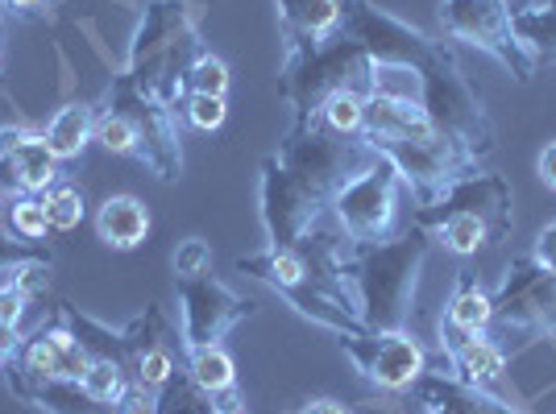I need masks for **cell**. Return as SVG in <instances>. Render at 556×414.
<instances>
[{
	"label": "cell",
	"mask_w": 556,
	"mask_h": 414,
	"mask_svg": "<svg viewBox=\"0 0 556 414\" xmlns=\"http://www.w3.org/2000/svg\"><path fill=\"white\" fill-rule=\"evenodd\" d=\"M428 254H432V236L419 224L394 232L387 241H370V245H353L345 236L337 241L332 266L349 286L357 320L370 332H407L412 327L419 274L428 266Z\"/></svg>",
	"instance_id": "cell-1"
},
{
	"label": "cell",
	"mask_w": 556,
	"mask_h": 414,
	"mask_svg": "<svg viewBox=\"0 0 556 414\" xmlns=\"http://www.w3.org/2000/svg\"><path fill=\"white\" fill-rule=\"evenodd\" d=\"M200 4L195 0H146L141 22L129 42L125 75L146 88V92L163 95L170 108L184 104V70L200 54Z\"/></svg>",
	"instance_id": "cell-2"
},
{
	"label": "cell",
	"mask_w": 556,
	"mask_h": 414,
	"mask_svg": "<svg viewBox=\"0 0 556 414\" xmlns=\"http://www.w3.org/2000/svg\"><path fill=\"white\" fill-rule=\"evenodd\" d=\"M510 207H515V195H510L507 179L494 170H482V174L453 186L437 207L416 211V224L432 241H441L448 254L473 257L510 236V229H515Z\"/></svg>",
	"instance_id": "cell-3"
},
{
	"label": "cell",
	"mask_w": 556,
	"mask_h": 414,
	"mask_svg": "<svg viewBox=\"0 0 556 414\" xmlns=\"http://www.w3.org/2000/svg\"><path fill=\"white\" fill-rule=\"evenodd\" d=\"M366 83H370V54L345 29L320 47L287 50L278 67V95L291 104L295 120L316 116L328 104V95L345 92V88L366 92Z\"/></svg>",
	"instance_id": "cell-4"
},
{
	"label": "cell",
	"mask_w": 556,
	"mask_h": 414,
	"mask_svg": "<svg viewBox=\"0 0 556 414\" xmlns=\"http://www.w3.org/2000/svg\"><path fill=\"white\" fill-rule=\"evenodd\" d=\"M275 158L303 186H312L320 199L332 204V195L341 186L353 183L357 174H366L374 161H378V150L366 138L332 133L320 116H307V120H291V129L278 141Z\"/></svg>",
	"instance_id": "cell-5"
},
{
	"label": "cell",
	"mask_w": 556,
	"mask_h": 414,
	"mask_svg": "<svg viewBox=\"0 0 556 414\" xmlns=\"http://www.w3.org/2000/svg\"><path fill=\"white\" fill-rule=\"evenodd\" d=\"M419 104H424L428 120L441 133L457 138L465 150H473L482 161L498 150V125H494L482 92L473 88V79L462 70V59H457L453 42L437 54L432 67L419 75Z\"/></svg>",
	"instance_id": "cell-6"
},
{
	"label": "cell",
	"mask_w": 556,
	"mask_h": 414,
	"mask_svg": "<svg viewBox=\"0 0 556 414\" xmlns=\"http://www.w3.org/2000/svg\"><path fill=\"white\" fill-rule=\"evenodd\" d=\"M378 158L391 161L403 186L416 195V207H437L457 183L482 174L486 166L473 150H465L457 138H448L441 129L419 133V138H370Z\"/></svg>",
	"instance_id": "cell-7"
},
{
	"label": "cell",
	"mask_w": 556,
	"mask_h": 414,
	"mask_svg": "<svg viewBox=\"0 0 556 414\" xmlns=\"http://www.w3.org/2000/svg\"><path fill=\"white\" fill-rule=\"evenodd\" d=\"M444 42H462V47L482 50L507 70L515 83H532L540 63L523 47V38L515 34V9L507 0H441L437 9Z\"/></svg>",
	"instance_id": "cell-8"
},
{
	"label": "cell",
	"mask_w": 556,
	"mask_h": 414,
	"mask_svg": "<svg viewBox=\"0 0 556 414\" xmlns=\"http://www.w3.org/2000/svg\"><path fill=\"white\" fill-rule=\"evenodd\" d=\"M104 104L116 108L134 125L138 138V166H146L159 183H175L184 174V133H179V108H170L163 95L138 88L125 70H116Z\"/></svg>",
	"instance_id": "cell-9"
},
{
	"label": "cell",
	"mask_w": 556,
	"mask_h": 414,
	"mask_svg": "<svg viewBox=\"0 0 556 414\" xmlns=\"http://www.w3.org/2000/svg\"><path fill=\"white\" fill-rule=\"evenodd\" d=\"M341 29L370 54L374 67L416 70V75H424L437 63V54L448 47L444 38H432L428 29L378 9L374 0H345V25Z\"/></svg>",
	"instance_id": "cell-10"
},
{
	"label": "cell",
	"mask_w": 556,
	"mask_h": 414,
	"mask_svg": "<svg viewBox=\"0 0 556 414\" xmlns=\"http://www.w3.org/2000/svg\"><path fill=\"white\" fill-rule=\"evenodd\" d=\"M257 216L266 232V249H300L312 232L325 229L328 199L303 186L275 154H266L257 170Z\"/></svg>",
	"instance_id": "cell-11"
},
{
	"label": "cell",
	"mask_w": 556,
	"mask_h": 414,
	"mask_svg": "<svg viewBox=\"0 0 556 414\" xmlns=\"http://www.w3.org/2000/svg\"><path fill=\"white\" fill-rule=\"evenodd\" d=\"M399 195H403V179L394 174L391 161L378 158L366 174H357L353 183H345L332 195L328 216H332L337 232L353 245L387 241L399 232Z\"/></svg>",
	"instance_id": "cell-12"
},
{
	"label": "cell",
	"mask_w": 556,
	"mask_h": 414,
	"mask_svg": "<svg viewBox=\"0 0 556 414\" xmlns=\"http://www.w3.org/2000/svg\"><path fill=\"white\" fill-rule=\"evenodd\" d=\"M494 323L528 336H556V270L540 266L532 254L507 261L494 286Z\"/></svg>",
	"instance_id": "cell-13"
},
{
	"label": "cell",
	"mask_w": 556,
	"mask_h": 414,
	"mask_svg": "<svg viewBox=\"0 0 556 414\" xmlns=\"http://www.w3.org/2000/svg\"><path fill=\"white\" fill-rule=\"evenodd\" d=\"M175 299H179V323H184V340H179L184 352L220 345L237 323H245L257 311L254 299L237 295L229 282L212 274L175 277Z\"/></svg>",
	"instance_id": "cell-14"
},
{
	"label": "cell",
	"mask_w": 556,
	"mask_h": 414,
	"mask_svg": "<svg viewBox=\"0 0 556 414\" xmlns=\"http://www.w3.org/2000/svg\"><path fill=\"white\" fill-rule=\"evenodd\" d=\"M337 345L345 352L353 368L382 393L412 390L419 377L428 373V352L407 332H357V336H337Z\"/></svg>",
	"instance_id": "cell-15"
},
{
	"label": "cell",
	"mask_w": 556,
	"mask_h": 414,
	"mask_svg": "<svg viewBox=\"0 0 556 414\" xmlns=\"http://www.w3.org/2000/svg\"><path fill=\"white\" fill-rule=\"evenodd\" d=\"M13 365L22 368L25 377H38V381H84L92 357L84 352V345L71 336L63 323L50 320L34 336H25V345L13 357Z\"/></svg>",
	"instance_id": "cell-16"
},
{
	"label": "cell",
	"mask_w": 556,
	"mask_h": 414,
	"mask_svg": "<svg viewBox=\"0 0 556 414\" xmlns=\"http://www.w3.org/2000/svg\"><path fill=\"white\" fill-rule=\"evenodd\" d=\"M437 340H441L444 373H453L465 386H478V390H494L507 373V352L494 345L490 336H465L437 323Z\"/></svg>",
	"instance_id": "cell-17"
},
{
	"label": "cell",
	"mask_w": 556,
	"mask_h": 414,
	"mask_svg": "<svg viewBox=\"0 0 556 414\" xmlns=\"http://www.w3.org/2000/svg\"><path fill=\"white\" fill-rule=\"evenodd\" d=\"M416 414H523L507 406L498 393L478 390V386H465L453 373H424L416 386Z\"/></svg>",
	"instance_id": "cell-18"
},
{
	"label": "cell",
	"mask_w": 556,
	"mask_h": 414,
	"mask_svg": "<svg viewBox=\"0 0 556 414\" xmlns=\"http://www.w3.org/2000/svg\"><path fill=\"white\" fill-rule=\"evenodd\" d=\"M275 9L282 54L320 47L328 38H337L345 25V0H275Z\"/></svg>",
	"instance_id": "cell-19"
},
{
	"label": "cell",
	"mask_w": 556,
	"mask_h": 414,
	"mask_svg": "<svg viewBox=\"0 0 556 414\" xmlns=\"http://www.w3.org/2000/svg\"><path fill=\"white\" fill-rule=\"evenodd\" d=\"M59 186V158L50 154L47 138L34 129L29 141H22L9 158L0 161V191L9 195H47Z\"/></svg>",
	"instance_id": "cell-20"
},
{
	"label": "cell",
	"mask_w": 556,
	"mask_h": 414,
	"mask_svg": "<svg viewBox=\"0 0 556 414\" xmlns=\"http://www.w3.org/2000/svg\"><path fill=\"white\" fill-rule=\"evenodd\" d=\"M0 377H4L9 393H17L22 402H29L34 411H42V414H104V406H96L79 381H38V377H25L13 361L4 365Z\"/></svg>",
	"instance_id": "cell-21"
},
{
	"label": "cell",
	"mask_w": 556,
	"mask_h": 414,
	"mask_svg": "<svg viewBox=\"0 0 556 414\" xmlns=\"http://www.w3.org/2000/svg\"><path fill=\"white\" fill-rule=\"evenodd\" d=\"M96 232L109 249L129 254L150 236V207L141 204L138 195H109L96 211Z\"/></svg>",
	"instance_id": "cell-22"
},
{
	"label": "cell",
	"mask_w": 556,
	"mask_h": 414,
	"mask_svg": "<svg viewBox=\"0 0 556 414\" xmlns=\"http://www.w3.org/2000/svg\"><path fill=\"white\" fill-rule=\"evenodd\" d=\"M437 323L453 327V332H465V336H486V327L494 323V299H490V290L482 286V277L473 274V270L457 274L453 295H448Z\"/></svg>",
	"instance_id": "cell-23"
},
{
	"label": "cell",
	"mask_w": 556,
	"mask_h": 414,
	"mask_svg": "<svg viewBox=\"0 0 556 414\" xmlns=\"http://www.w3.org/2000/svg\"><path fill=\"white\" fill-rule=\"evenodd\" d=\"M96 113H100V108L88 104V100H71V104H63V108L47 120V129H42L50 154H54L59 161L79 158V154L96 141Z\"/></svg>",
	"instance_id": "cell-24"
},
{
	"label": "cell",
	"mask_w": 556,
	"mask_h": 414,
	"mask_svg": "<svg viewBox=\"0 0 556 414\" xmlns=\"http://www.w3.org/2000/svg\"><path fill=\"white\" fill-rule=\"evenodd\" d=\"M237 406H241L237 390L216 398V393L200 390L187 373H175V381L159 393V414H220V411H237Z\"/></svg>",
	"instance_id": "cell-25"
},
{
	"label": "cell",
	"mask_w": 556,
	"mask_h": 414,
	"mask_svg": "<svg viewBox=\"0 0 556 414\" xmlns=\"http://www.w3.org/2000/svg\"><path fill=\"white\" fill-rule=\"evenodd\" d=\"M184 373L208 393H232L237 390V361H232L225 345H204L184 352Z\"/></svg>",
	"instance_id": "cell-26"
},
{
	"label": "cell",
	"mask_w": 556,
	"mask_h": 414,
	"mask_svg": "<svg viewBox=\"0 0 556 414\" xmlns=\"http://www.w3.org/2000/svg\"><path fill=\"white\" fill-rule=\"evenodd\" d=\"M515 34L535 54V63H556V9L553 4H528L515 13Z\"/></svg>",
	"instance_id": "cell-27"
},
{
	"label": "cell",
	"mask_w": 556,
	"mask_h": 414,
	"mask_svg": "<svg viewBox=\"0 0 556 414\" xmlns=\"http://www.w3.org/2000/svg\"><path fill=\"white\" fill-rule=\"evenodd\" d=\"M79 386H84V393L92 398L96 406L116 411V406H121V398H125L129 386H134V377H129V368L116 365V361H92Z\"/></svg>",
	"instance_id": "cell-28"
},
{
	"label": "cell",
	"mask_w": 556,
	"mask_h": 414,
	"mask_svg": "<svg viewBox=\"0 0 556 414\" xmlns=\"http://www.w3.org/2000/svg\"><path fill=\"white\" fill-rule=\"evenodd\" d=\"M229 92V63L212 50H200L184 70V95H225Z\"/></svg>",
	"instance_id": "cell-29"
},
{
	"label": "cell",
	"mask_w": 556,
	"mask_h": 414,
	"mask_svg": "<svg viewBox=\"0 0 556 414\" xmlns=\"http://www.w3.org/2000/svg\"><path fill=\"white\" fill-rule=\"evenodd\" d=\"M362 113H366V92H357V88H345V92L328 95V104L316 116L325 120L332 133L362 138Z\"/></svg>",
	"instance_id": "cell-30"
},
{
	"label": "cell",
	"mask_w": 556,
	"mask_h": 414,
	"mask_svg": "<svg viewBox=\"0 0 556 414\" xmlns=\"http://www.w3.org/2000/svg\"><path fill=\"white\" fill-rule=\"evenodd\" d=\"M96 141H100L109 154H116V158L138 161V138H134V125L116 113V108H109V104H100V113H96Z\"/></svg>",
	"instance_id": "cell-31"
},
{
	"label": "cell",
	"mask_w": 556,
	"mask_h": 414,
	"mask_svg": "<svg viewBox=\"0 0 556 414\" xmlns=\"http://www.w3.org/2000/svg\"><path fill=\"white\" fill-rule=\"evenodd\" d=\"M9 232L13 236H22V241H47L50 232V216H47V204H42V195H17L13 207H9Z\"/></svg>",
	"instance_id": "cell-32"
},
{
	"label": "cell",
	"mask_w": 556,
	"mask_h": 414,
	"mask_svg": "<svg viewBox=\"0 0 556 414\" xmlns=\"http://www.w3.org/2000/svg\"><path fill=\"white\" fill-rule=\"evenodd\" d=\"M42 204H47V216H50V232L79 229V220H84V191L79 186L71 183L50 186L47 195H42Z\"/></svg>",
	"instance_id": "cell-33"
},
{
	"label": "cell",
	"mask_w": 556,
	"mask_h": 414,
	"mask_svg": "<svg viewBox=\"0 0 556 414\" xmlns=\"http://www.w3.org/2000/svg\"><path fill=\"white\" fill-rule=\"evenodd\" d=\"M34 261L54 266V254L47 249V241H22L9 229H0V274H17L22 266H34Z\"/></svg>",
	"instance_id": "cell-34"
},
{
	"label": "cell",
	"mask_w": 556,
	"mask_h": 414,
	"mask_svg": "<svg viewBox=\"0 0 556 414\" xmlns=\"http://www.w3.org/2000/svg\"><path fill=\"white\" fill-rule=\"evenodd\" d=\"M184 116L191 129L216 133L229 116V104H225V95H184Z\"/></svg>",
	"instance_id": "cell-35"
},
{
	"label": "cell",
	"mask_w": 556,
	"mask_h": 414,
	"mask_svg": "<svg viewBox=\"0 0 556 414\" xmlns=\"http://www.w3.org/2000/svg\"><path fill=\"white\" fill-rule=\"evenodd\" d=\"M170 266H175V277L212 274V245L204 236H187V241H179V249L170 254Z\"/></svg>",
	"instance_id": "cell-36"
},
{
	"label": "cell",
	"mask_w": 556,
	"mask_h": 414,
	"mask_svg": "<svg viewBox=\"0 0 556 414\" xmlns=\"http://www.w3.org/2000/svg\"><path fill=\"white\" fill-rule=\"evenodd\" d=\"M25 302H29V295L17 290V282H13V277H9V282H0V323L17 327L22 315H25Z\"/></svg>",
	"instance_id": "cell-37"
},
{
	"label": "cell",
	"mask_w": 556,
	"mask_h": 414,
	"mask_svg": "<svg viewBox=\"0 0 556 414\" xmlns=\"http://www.w3.org/2000/svg\"><path fill=\"white\" fill-rule=\"evenodd\" d=\"M113 414H159V393L141 390V386H129V393L121 398V406Z\"/></svg>",
	"instance_id": "cell-38"
},
{
	"label": "cell",
	"mask_w": 556,
	"mask_h": 414,
	"mask_svg": "<svg viewBox=\"0 0 556 414\" xmlns=\"http://www.w3.org/2000/svg\"><path fill=\"white\" fill-rule=\"evenodd\" d=\"M0 9L9 22H34V17H47L50 0H0Z\"/></svg>",
	"instance_id": "cell-39"
},
{
	"label": "cell",
	"mask_w": 556,
	"mask_h": 414,
	"mask_svg": "<svg viewBox=\"0 0 556 414\" xmlns=\"http://www.w3.org/2000/svg\"><path fill=\"white\" fill-rule=\"evenodd\" d=\"M532 257L540 261V266H548V270H556V220H553V224H544V229L535 232Z\"/></svg>",
	"instance_id": "cell-40"
},
{
	"label": "cell",
	"mask_w": 556,
	"mask_h": 414,
	"mask_svg": "<svg viewBox=\"0 0 556 414\" xmlns=\"http://www.w3.org/2000/svg\"><path fill=\"white\" fill-rule=\"evenodd\" d=\"M535 174H540V183L556 191V138L544 141V150H540V158H535Z\"/></svg>",
	"instance_id": "cell-41"
},
{
	"label": "cell",
	"mask_w": 556,
	"mask_h": 414,
	"mask_svg": "<svg viewBox=\"0 0 556 414\" xmlns=\"http://www.w3.org/2000/svg\"><path fill=\"white\" fill-rule=\"evenodd\" d=\"M291 414H357V411L345 406V402H337V398H307V402L295 406Z\"/></svg>",
	"instance_id": "cell-42"
},
{
	"label": "cell",
	"mask_w": 556,
	"mask_h": 414,
	"mask_svg": "<svg viewBox=\"0 0 556 414\" xmlns=\"http://www.w3.org/2000/svg\"><path fill=\"white\" fill-rule=\"evenodd\" d=\"M29 133H34L29 125H4V129H0V161L9 158V154L22 145V141H29Z\"/></svg>",
	"instance_id": "cell-43"
},
{
	"label": "cell",
	"mask_w": 556,
	"mask_h": 414,
	"mask_svg": "<svg viewBox=\"0 0 556 414\" xmlns=\"http://www.w3.org/2000/svg\"><path fill=\"white\" fill-rule=\"evenodd\" d=\"M22 345H25L22 332H17V327H9V323H0V361H4V365L22 352Z\"/></svg>",
	"instance_id": "cell-44"
},
{
	"label": "cell",
	"mask_w": 556,
	"mask_h": 414,
	"mask_svg": "<svg viewBox=\"0 0 556 414\" xmlns=\"http://www.w3.org/2000/svg\"><path fill=\"white\" fill-rule=\"evenodd\" d=\"M510 9H515V13H519V9H528V4H532V0H507Z\"/></svg>",
	"instance_id": "cell-45"
},
{
	"label": "cell",
	"mask_w": 556,
	"mask_h": 414,
	"mask_svg": "<svg viewBox=\"0 0 556 414\" xmlns=\"http://www.w3.org/2000/svg\"><path fill=\"white\" fill-rule=\"evenodd\" d=\"M9 25L13 22H9V17H4V9H0V34H9Z\"/></svg>",
	"instance_id": "cell-46"
},
{
	"label": "cell",
	"mask_w": 556,
	"mask_h": 414,
	"mask_svg": "<svg viewBox=\"0 0 556 414\" xmlns=\"http://www.w3.org/2000/svg\"><path fill=\"white\" fill-rule=\"evenodd\" d=\"M4 220H9V211H4V207H0V229H9V224H4Z\"/></svg>",
	"instance_id": "cell-47"
},
{
	"label": "cell",
	"mask_w": 556,
	"mask_h": 414,
	"mask_svg": "<svg viewBox=\"0 0 556 414\" xmlns=\"http://www.w3.org/2000/svg\"><path fill=\"white\" fill-rule=\"evenodd\" d=\"M220 414H245V411H241V406H237V411H220Z\"/></svg>",
	"instance_id": "cell-48"
},
{
	"label": "cell",
	"mask_w": 556,
	"mask_h": 414,
	"mask_svg": "<svg viewBox=\"0 0 556 414\" xmlns=\"http://www.w3.org/2000/svg\"><path fill=\"white\" fill-rule=\"evenodd\" d=\"M0 373H4V361H0Z\"/></svg>",
	"instance_id": "cell-49"
},
{
	"label": "cell",
	"mask_w": 556,
	"mask_h": 414,
	"mask_svg": "<svg viewBox=\"0 0 556 414\" xmlns=\"http://www.w3.org/2000/svg\"><path fill=\"white\" fill-rule=\"evenodd\" d=\"M548 4H553V9H556V0H548Z\"/></svg>",
	"instance_id": "cell-50"
},
{
	"label": "cell",
	"mask_w": 556,
	"mask_h": 414,
	"mask_svg": "<svg viewBox=\"0 0 556 414\" xmlns=\"http://www.w3.org/2000/svg\"><path fill=\"white\" fill-rule=\"evenodd\" d=\"M104 414H109V411H104Z\"/></svg>",
	"instance_id": "cell-51"
}]
</instances>
